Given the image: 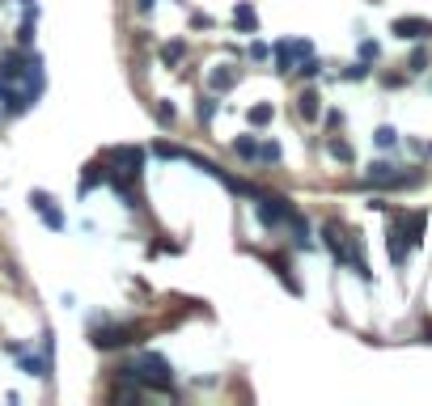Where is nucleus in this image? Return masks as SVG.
Returning a JSON list of instances; mask_svg holds the SVG:
<instances>
[{
  "mask_svg": "<svg viewBox=\"0 0 432 406\" xmlns=\"http://www.w3.org/2000/svg\"><path fill=\"white\" fill-rule=\"evenodd\" d=\"M115 373L132 377L136 386H144V390H153V394H170V390H174V364H170L161 352H140L132 364H123V369H115Z\"/></svg>",
  "mask_w": 432,
  "mask_h": 406,
  "instance_id": "f257e3e1",
  "label": "nucleus"
},
{
  "mask_svg": "<svg viewBox=\"0 0 432 406\" xmlns=\"http://www.w3.org/2000/svg\"><path fill=\"white\" fill-rule=\"evenodd\" d=\"M140 339H144V330L132 322H106V318H102V326L93 322V347L98 352H119V347H132Z\"/></svg>",
  "mask_w": 432,
  "mask_h": 406,
  "instance_id": "f03ea898",
  "label": "nucleus"
},
{
  "mask_svg": "<svg viewBox=\"0 0 432 406\" xmlns=\"http://www.w3.org/2000/svg\"><path fill=\"white\" fill-rule=\"evenodd\" d=\"M255 212H259V225L263 229H272V233H280V229H288V216L297 212L284 195H267V191H259L255 195Z\"/></svg>",
  "mask_w": 432,
  "mask_h": 406,
  "instance_id": "7ed1b4c3",
  "label": "nucleus"
},
{
  "mask_svg": "<svg viewBox=\"0 0 432 406\" xmlns=\"http://www.w3.org/2000/svg\"><path fill=\"white\" fill-rule=\"evenodd\" d=\"M322 241H327V250L335 254V263L344 267V263H352V254H361V241L339 225V220H327L322 225Z\"/></svg>",
  "mask_w": 432,
  "mask_h": 406,
  "instance_id": "20e7f679",
  "label": "nucleus"
},
{
  "mask_svg": "<svg viewBox=\"0 0 432 406\" xmlns=\"http://www.w3.org/2000/svg\"><path fill=\"white\" fill-rule=\"evenodd\" d=\"M102 161H110L119 174L140 178V169H144V148H140V144H115V148H106V153H102Z\"/></svg>",
  "mask_w": 432,
  "mask_h": 406,
  "instance_id": "39448f33",
  "label": "nucleus"
},
{
  "mask_svg": "<svg viewBox=\"0 0 432 406\" xmlns=\"http://www.w3.org/2000/svg\"><path fill=\"white\" fill-rule=\"evenodd\" d=\"M310 51H314V42H310V38H280V42H272L276 72H293V68H297V59H301V55H310Z\"/></svg>",
  "mask_w": 432,
  "mask_h": 406,
  "instance_id": "423d86ee",
  "label": "nucleus"
},
{
  "mask_svg": "<svg viewBox=\"0 0 432 406\" xmlns=\"http://www.w3.org/2000/svg\"><path fill=\"white\" fill-rule=\"evenodd\" d=\"M30 208L42 216V225H47L51 233H59V229L68 225V216L59 212V203H55V195H51V191H30Z\"/></svg>",
  "mask_w": 432,
  "mask_h": 406,
  "instance_id": "0eeeda50",
  "label": "nucleus"
},
{
  "mask_svg": "<svg viewBox=\"0 0 432 406\" xmlns=\"http://www.w3.org/2000/svg\"><path fill=\"white\" fill-rule=\"evenodd\" d=\"M365 182H369V186H411L416 174H399L390 161H373L369 174H365Z\"/></svg>",
  "mask_w": 432,
  "mask_h": 406,
  "instance_id": "6e6552de",
  "label": "nucleus"
},
{
  "mask_svg": "<svg viewBox=\"0 0 432 406\" xmlns=\"http://www.w3.org/2000/svg\"><path fill=\"white\" fill-rule=\"evenodd\" d=\"M390 225H399V233L407 237V246H420V241H424V225H428V216H424V212H395Z\"/></svg>",
  "mask_w": 432,
  "mask_h": 406,
  "instance_id": "1a4fd4ad",
  "label": "nucleus"
},
{
  "mask_svg": "<svg viewBox=\"0 0 432 406\" xmlns=\"http://www.w3.org/2000/svg\"><path fill=\"white\" fill-rule=\"evenodd\" d=\"M390 34L420 42V38H432V21H428V17H399V21L390 25Z\"/></svg>",
  "mask_w": 432,
  "mask_h": 406,
  "instance_id": "9d476101",
  "label": "nucleus"
},
{
  "mask_svg": "<svg viewBox=\"0 0 432 406\" xmlns=\"http://www.w3.org/2000/svg\"><path fill=\"white\" fill-rule=\"evenodd\" d=\"M288 237H293V250H310L314 246V229H310V220L301 212L288 216Z\"/></svg>",
  "mask_w": 432,
  "mask_h": 406,
  "instance_id": "9b49d317",
  "label": "nucleus"
},
{
  "mask_svg": "<svg viewBox=\"0 0 432 406\" xmlns=\"http://www.w3.org/2000/svg\"><path fill=\"white\" fill-rule=\"evenodd\" d=\"M17 360H21V373H25V377H38V381H47V377H51V356H47V352H38V356L17 352Z\"/></svg>",
  "mask_w": 432,
  "mask_h": 406,
  "instance_id": "f8f14e48",
  "label": "nucleus"
},
{
  "mask_svg": "<svg viewBox=\"0 0 432 406\" xmlns=\"http://www.w3.org/2000/svg\"><path fill=\"white\" fill-rule=\"evenodd\" d=\"M25 59H30V51H4L0 55V80H21Z\"/></svg>",
  "mask_w": 432,
  "mask_h": 406,
  "instance_id": "ddd939ff",
  "label": "nucleus"
},
{
  "mask_svg": "<svg viewBox=\"0 0 432 406\" xmlns=\"http://www.w3.org/2000/svg\"><path fill=\"white\" fill-rule=\"evenodd\" d=\"M233 85H238V68L221 64V68H212V72H208V89H212V93H229Z\"/></svg>",
  "mask_w": 432,
  "mask_h": 406,
  "instance_id": "4468645a",
  "label": "nucleus"
},
{
  "mask_svg": "<svg viewBox=\"0 0 432 406\" xmlns=\"http://www.w3.org/2000/svg\"><path fill=\"white\" fill-rule=\"evenodd\" d=\"M386 250H390V263H395V267H403V263H407L411 246H407V237L399 233V225H390V233H386Z\"/></svg>",
  "mask_w": 432,
  "mask_h": 406,
  "instance_id": "2eb2a0df",
  "label": "nucleus"
},
{
  "mask_svg": "<svg viewBox=\"0 0 432 406\" xmlns=\"http://www.w3.org/2000/svg\"><path fill=\"white\" fill-rule=\"evenodd\" d=\"M297 114H301L305 123H314V119L322 114V97H318V89H305V93L297 97Z\"/></svg>",
  "mask_w": 432,
  "mask_h": 406,
  "instance_id": "dca6fc26",
  "label": "nucleus"
},
{
  "mask_svg": "<svg viewBox=\"0 0 432 406\" xmlns=\"http://www.w3.org/2000/svg\"><path fill=\"white\" fill-rule=\"evenodd\" d=\"M233 25H238L242 34H255V30H259V13H255V4H238V8H233Z\"/></svg>",
  "mask_w": 432,
  "mask_h": 406,
  "instance_id": "f3484780",
  "label": "nucleus"
},
{
  "mask_svg": "<svg viewBox=\"0 0 432 406\" xmlns=\"http://www.w3.org/2000/svg\"><path fill=\"white\" fill-rule=\"evenodd\" d=\"M157 55H161V64H170V68H174V64H182V59H187V42H182V38L161 42V51H157Z\"/></svg>",
  "mask_w": 432,
  "mask_h": 406,
  "instance_id": "a211bd4d",
  "label": "nucleus"
},
{
  "mask_svg": "<svg viewBox=\"0 0 432 406\" xmlns=\"http://www.w3.org/2000/svg\"><path fill=\"white\" fill-rule=\"evenodd\" d=\"M293 72H297V76H305V80H314V76H322V59L310 51V55H301V59H297V68H293Z\"/></svg>",
  "mask_w": 432,
  "mask_h": 406,
  "instance_id": "6ab92c4d",
  "label": "nucleus"
},
{
  "mask_svg": "<svg viewBox=\"0 0 432 406\" xmlns=\"http://www.w3.org/2000/svg\"><path fill=\"white\" fill-rule=\"evenodd\" d=\"M272 114H276V110H272V102H255V106L246 110V123H250V127H267V123H272Z\"/></svg>",
  "mask_w": 432,
  "mask_h": 406,
  "instance_id": "aec40b11",
  "label": "nucleus"
},
{
  "mask_svg": "<svg viewBox=\"0 0 432 406\" xmlns=\"http://www.w3.org/2000/svg\"><path fill=\"white\" fill-rule=\"evenodd\" d=\"M233 153H238L242 161H259V140H255V136H238V140H233Z\"/></svg>",
  "mask_w": 432,
  "mask_h": 406,
  "instance_id": "412c9836",
  "label": "nucleus"
},
{
  "mask_svg": "<svg viewBox=\"0 0 432 406\" xmlns=\"http://www.w3.org/2000/svg\"><path fill=\"white\" fill-rule=\"evenodd\" d=\"M153 153H157L161 161H187V148H182V144H170V140H157Z\"/></svg>",
  "mask_w": 432,
  "mask_h": 406,
  "instance_id": "4be33fe9",
  "label": "nucleus"
},
{
  "mask_svg": "<svg viewBox=\"0 0 432 406\" xmlns=\"http://www.w3.org/2000/svg\"><path fill=\"white\" fill-rule=\"evenodd\" d=\"M195 119H199V123H212V119H216V93H204V97L195 102Z\"/></svg>",
  "mask_w": 432,
  "mask_h": 406,
  "instance_id": "5701e85b",
  "label": "nucleus"
},
{
  "mask_svg": "<svg viewBox=\"0 0 432 406\" xmlns=\"http://www.w3.org/2000/svg\"><path fill=\"white\" fill-rule=\"evenodd\" d=\"M272 267H276V275H280V280H284V288H288V292H301V284H297V280H293V267H288V263H284V258H272Z\"/></svg>",
  "mask_w": 432,
  "mask_h": 406,
  "instance_id": "b1692460",
  "label": "nucleus"
},
{
  "mask_svg": "<svg viewBox=\"0 0 432 406\" xmlns=\"http://www.w3.org/2000/svg\"><path fill=\"white\" fill-rule=\"evenodd\" d=\"M34 21H38V13H25V17H21V30H17V42H21V47L34 42Z\"/></svg>",
  "mask_w": 432,
  "mask_h": 406,
  "instance_id": "393cba45",
  "label": "nucleus"
},
{
  "mask_svg": "<svg viewBox=\"0 0 432 406\" xmlns=\"http://www.w3.org/2000/svg\"><path fill=\"white\" fill-rule=\"evenodd\" d=\"M280 157H284V153H280V144H276V140H263V144H259V161L280 165Z\"/></svg>",
  "mask_w": 432,
  "mask_h": 406,
  "instance_id": "a878e982",
  "label": "nucleus"
},
{
  "mask_svg": "<svg viewBox=\"0 0 432 406\" xmlns=\"http://www.w3.org/2000/svg\"><path fill=\"white\" fill-rule=\"evenodd\" d=\"M373 144H378V148H395V144H399V131H395V127H378V131H373Z\"/></svg>",
  "mask_w": 432,
  "mask_h": 406,
  "instance_id": "bb28decb",
  "label": "nucleus"
},
{
  "mask_svg": "<svg viewBox=\"0 0 432 406\" xmlns=\"http://www.w3.org/2000/svg\"><path fill=\"white\" fill-rule=\"evenodd\" d=\"M327 153H331L335 161H352V144H348V140H327Z\"/></svg>",
  "mask_w": 432,
  "mask_h": 406,
  "instance_id": "cd10ccee",
  "label": "nucleus"
},
{
  "mask_svg": "<svg viewBox=\"0 0 432 406\" xmlns=\"http://www.w3.org/2000/svg\"><path fill=\"white\" fill-rule=\"evenodd\" d=\"M365 76H369V64L365 59H356V64L344 68V80H365Z\"/></svg>",
  "mask_w": 432,
  "mask_h": 406,
  "instance_id": "c85d7f7f",
  "label": "nucleus"
},
{
  "mask_svg": "<svg viewBox=\"0 0 432 406\" xmlns=\"http://www.w3.org/2000/svg\"><path fill=\"white\" fill-rule=\"evenodd\" d=\"M407 68H411V72H424V68H428V51H424V47H416V51H411V59H407Z\"/></svg>",
  "mask_w": 432,
  "mask_h": 406,
  "instance_id": "c756f323",
  "label": "nucleus"
},
{
  "mask_svg": "<svg viewBox=\"0 0 432 406\" xmlns=\"http://www.w3.org/2000/svg\"><path fill=\"white\" fill-rule=\"evenodd\" d=\"M174 119H178V114H174V106H170V102H161V106H157V123H161V127H174Z\"/></svg>",
  "mask_w": 432,
  "mask_h": 406,
  "instance_id": "7c9ffc66",
  "label": "nucleus"
},
{
  "mask_svg": "<svg viewBox=\"0 0 432 406\" xmlns=\"http://www.w3.org/2000/svg\"><path fill=\"white\" fill-rule=\"evenodd\" d=\"M378 55H382V51H378V42H373V38H361V59L369 64V59H378Z\"/></svg>",
  "mask_w": 432,
  "mask_h": 406,
  "instance_id": "2f4dec72",
  "label": "nucleus"
},
{
  "mask_svg": "<svg viewBox=\"0 0 432 406\" xmlns=\"http://www.w3.org/2000/svg\"><path fill=\"white\" fill-rule=\"evenodd\" d=\"M267 55H272L267 42H250V59H267Z\"/></svg>",
  "mask_w": 432,
  "mask_h": 406,
  "instance_id": "473e14b6",
  "label": "nucleus"
},
{
  "mask_svg": "<svg viewBox=\"0 0 432 406\" xmlns=\"http://www.w3.org/2000/svg\"><path fill=\"white\" fill-rule=\"evenodd\" d=\"M153 4H157V0H136V8H140V13H153Z\"/></svg>",
  "mask_w": 432,
  "mask_h": 406,
  "instance_id": "72a5a7b5",
  "label": "nucleus"
},
{
  "mask_svg": "<svg viewBox=\"0 0 432 406\" xmlns=\"http://www.w3.org/2000/svg\"><path fill=\"white\" fill-rule=\"evenodd\" d=\"M17 4H21L25 13H38V4H34V0H17Z\"/></svg>",
  "mask_w": 432,
  "mask_h": 406,
  "instance_id": "f704fd0d",
  "label": "nucleus"
},
{
  "mask_svg": "<svg viewBox=\"0 0 432 406\" xmlns=\"http://www.w3.org/2000/svg\"><path fill=\"white\" fill-rule=\"evenodd\" d=\"M428 343H432V326H428Z\"/></svg>",
  "mask_w": 432,
  "mask_h": 406,
  "instance_id": "c9c22d12",
  "label": "nucleus"
},
{
  "mask_svg": "<svg viewBox=\"0 0 432 406\" xmlns=\"http://www.w3.org/2000/svg\"><path fill=\"white\" fill-rule=\"evenodd\" d=\"M178 4H182V0H178Z\"/></svg>",
  "mask_w": 432,
  "mask_h": 406,
  "instance_id": "e433bc0d",
  "label": "nucleus"
},
{
  "mask_svg": "<svg viewBox=\"0 0 432 406\" xmlns=\"http://www.w3.org/2000/svg\"><path fill=\"white\" fill-rule=\"evenodd\" d=\"M0 4H4V0H0Z\"/></svg>",
  "mask_w": 432,
  "mask_h": 406,
  "instance_id": "4c0bfd02",
  "label": "nucleus"
},
{
  "mask_svg": "<svg viewBox=\"0 0 432 406\" xmlns=\"http://www.w3.org/2000/svg\"><path fill=\"white\" fill-rule=\"evenodd\" d=\"M428 153H432V148H428Z\"/></svg>",
  "mask_w": 432,
  "mask_h": 406,
  "instance_id": "58836bf2",
  "label": "nucleus"
}]
</instances>
